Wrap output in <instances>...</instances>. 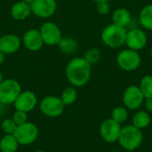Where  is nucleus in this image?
<instances>
[{
	"instance_id": "obj_1",
	"label": "nucleus",
	"mask_w": 152,
	"mask_h": 152,
	"mask_svg": "<svg viewBox=\"0 0 152 152\" xmlns=\"http://www.w3.org/2000/svg\"><path fill=\"white\" fill-rule=\"evenodd\" d=\"M66 77L73 86H84L91 77V64L84 57L73 58L66 67Z\"/></svg>"
},
{
	"instance_id": "obj_2",
	"label": "nucleus",
	"mask_w": 152,
	"mask_h": 152,
	"mask_svg": "<svg viewBox=\"0 0 152 152\" xmlns=\"http://www.w3.org/2000/svg\"><path fill=\"white\" fill-rule=\"evenodd\" d=\"M142 139L143 135L141 132V129L133 125H129L121 128L118 142L123 149L132 151L141 146Z\"/></svg>"
},
{
	"instance_id": "obj_3",
	"label": "nucleus",
	"mask_w": 152,
	"mask_h": 152,
	"mask_svg": "<svg viewBox=\"0 0 152 152\" xmlns=\"http://www.w3.org/2000/svg\"><path fill=\"white\" fill-rule=\"evenodd\" d=\"M126 34L127 30L126 28L112 23L103 28L101 38L105 45L110 48H118L126 44Z\"/></svg>"
},
{
	"instance_id": "obj_4",
	"label": "nucleus",
	"mask_w": 152,
	"mask_h": 152,
	"mask_svg": "<svg viewBox=\"0 0 152 152\" xmlns=\"http://www.w3.org/2000/svg\"><path fill=\"white\" fill-rule=\"evenodd\" d=\"M20 93L21 87L18 81L12 78L3 79L0 84V103L4 105L14 103Z\"/></svg>"
},
{
	"instance_id": "obj_5",
	"label": "nucleus",
	"mask_w": 152,
	"mask_h": 152,
	"mask_svg": "<svg viewBox=\"0 0 152 152\" xmlns=\"http://www.w3.org/2000/svg\"><path fill=\"white\" fill-rule=\"evenodd\" d=\"M142 62L141 55L137 51L129 48L122 50L117 56V63L125 71H134L137 69Z\"/></svg>"
},
{
	"instance_id": "obj_6",
	"label": "nucleus",
	"mask_w": 152,
	"mask_h": 152,
	"mask_svg": "<svg viewBox=\"0 0 152 152\" xmlns=\"http://www.w3.org/2000/svg\"><path fill=\"white\" fill-rule=\"evenodd\" d=\"M13 135L18 141L19 144L28 145L33 143L37 139L38 128L35 124L31 122H26L17 126Z\"/></svg>"
},
{
	"instance_id": "obj_7",
	"label": "nucleus",
	"mask_w": 152,
	"mask_h": 152,
	"mask_svg": "<svg viewBox=\"0 0 152 152\" xmlns=\"http://www.w3.org/2000/svg\"><path fill=\"white\" fill-rule=\"evenodd\" d=\"M39 108L44 115L49 118H57L63 113L65 105L61 98L49 95L41 101Z\"/></svg>"
},
{
	"instance_id": "obj_8",
	"label": "nucleus",
	"mask_w": 152,
	"mask_h": 152,
	"mask_svg": "<svg viewBox=\"0 0 152 152\" xmlns=\"http://www.w3.org/2000/svg\"><path fill=\"white\" fill-rule=\"evenodd\" d=\"M39 32L41 34L44 44L50 46L58 45L62 37V34L59 26L52 21L45 22L41 26Z\"/></svg>"
},
{
	"instance_id": "obj_9",
	"label": "nucleus",
	"mask_w": 152,
	"mask_h": 152,
	"mask_svg": "<svg viewBox=\"0 0 152 152\" xmlns=\"http://www.w3.org/2000/svg\"><path fill=\"white\" fill-rule=\"evenodd\" d=\"M123 102L125 106L129 110L139 109L144 102V96L140 87L137 86H128L125 90L123 95Z\"/></svg>"
},
{
	"instance_id": "obj_10",
	"label": "nucleus",
	"mask_w": 152,
	"mask_h": 152,
	"mask_svg": "<svg viewBox=\"0 0 152 152\" xmlns=\"http://www.w3.org/2000/svg\"><path fill=\"white\" fill-rule=\"evenodd\" d=\"M120 131H121L120 124H118L112 118L104 120L100 126V134L102 138L105 142L110 143L118 141Z\"/></svg>"
},
{
	"instance_id": "obj_11",
	"label": "nucleus",
	"mask_w": 152,
	"mask_h": 152,
	"mask_svg": "<svg viewBox=\"0 0 152 152\" xmlns=\"http://www.w3.org/2000/svg\"><path fill=\"white\" fill-rule=\"evenodd\" d=\"M31 12L39 18L51 17L57 9L56 0H34L30 4Z\"/></svg>"
},
{
	"instance_id": "obj_12",
	"label": "nucleus",
	"mask_w": 152,
	"mask_h": 152,
	"mask_svg": "<svg viewBox=\"0 0 152 152\" xmlns=\"http://www.w3.org/2000/svg\"><path fill=\"white\" fill-rule=\"evenodd\" d=\"M147 41V35L142 29L134 28L127 31L126 45L129 49L138 52L146 46Z\"/></svg>"
},
{
	"instance_id": "obj_13",
	"label": "nucleus",
	"mask_w": 152,
	"mask_h": 152,
	"mask_svg": "<svg viewBox=\"0 0 152 152\" xmlns=\"http://www.w3.org/2000/svg\"><path fill=\"white\" fill-rule=\"evenodd\" d=\"M37 103L36 94L30 91L21 92L14 102V107L17 110H22L25 112H30L35 109Z\"/></svg>"
},
{
	"instance_id": "obj_14",
	"label": "nucleus",
	"mask_w": 152,
	"mask_h": 152,
	"mask_svg": "<svg viewBox=\"0 0 152 152\" xmlns=\"http://www.w3.org/2000/svg\"><path fill=\"white\" fill-rule=\"evenodd\" d=\"M22 42L25 47L31 52L39 51L44 45V41L42 39L40 32L36 28L27 30L23 35Z\"/></svg>"
},
{
	"instance_id": "obj_15",
	"label": "nucleus",
	"mask_w": 152,
	"mask_h": 152,
	"mask_svg": "<svg viewBox=\"0 0 152 152\" xmlns=\"http://www.w3.org/2000/svg\"><path fill=\"white\" fill-rule=\"evenodd\" d=\"M21 45L20 38L14 34H6L0 37V51L4 54L16 53Z\"/></svg>"
},
{
	"instance_id": "obj_16",
	"label": "nucleus",
	"mask_w": 152,
	"mask_h": 152,
	"mask_svg": "<svg viewBox=\"0 0 152 152\" xmlns=\"http://www.w3.org/2000/svg\"><path fill=\"white\" fill-rule=\"evenodd\" d=\"M30 13H32L30 4L22 1L15 3L11 8V15L16 20H23L27 19Z\"/></svg>"
},
{
	"instance_id": "obj_17",
	"label": "nucleus",
	"mask_w": 152,
	"mask_h": 152,
	"mask_svg": "<svg viewBox=\"0 0 152 152\" xmlns=\"http://www.w3.org/2000/svg\"><path fill=\"white\" fill-rule=\"evenodd\" d=\"M113 24L122 28H126L132 21L130 12L126 8H118L112 13Z\"/></svg>"
},
{
	"instance_id": "obj_18",
	"label": "nucleus",
	"mask_w": 152,
	"mask_h": 152,
	"mask_svg": "<svg viewBox=\"0 0 152 152\" xmlns=\"http://www.w3.org/2000/svg\"><path fill=\"white\" fill-rule=\"evenodd\" d=\"M139 21L144 28L152 30V4L142 8L139 13Z\"/></svg>"
},
{
	"instance_id": "obj_19",
	"label": "nucleus",
	"mask_w": 152,
	"mask_h": 152,
	"mask_svg": "<svg viewBox=\"0 0 152 152\" xmlns=\"http://www.w3.org/2000/svg\"><path fill=\"white\" fill-rule=\"evenodd\" d=\"M19 142L13 134H5L0 141L1 152H16Z\"/></svg>"
},
{
	"instance_id": "obj_20",
	"label": "nucleus",
	"mask_w": 152,
	"mask_h": 152,
	"mask_svg": "<svg viewBox=\"0 0 152 152\" xmlns=\"http://www.w3.org/2000/svg\"><path fill=\"white\" fill-rule=\"evenodd\" d=\"M58 46L61 53L65 54H72L77 52L78 48L77 42L72 37H61L58 44Z\"/></svg>"
},
{
	"instance_id": "obj_21",
	"label": "nucleus",
	"mask_w": 152,
	"mask_h": 152,
	"mask_svg": "<svg viewBox=\"0 0 152 152\" xmlns=\"http://www.w3.org/2000/svg\"><path fill=\"white\" fill-rule=\"evenodd\" d=\"M150 124H151V117L144 110L138 111L133 118V126H134L139 129L145 128Z\"/></svg>"
},
{
	"instance_id": "obj_22",
	"label": "nucleus",
	"mask_w": 152,
	"mask_h": 152,
	"mask_svg": "<svg viewBox=\"0 0 152 152\" xmlns=\"http://www.w3.org/2000/svg\"><path fill=\"white\" fill-rule=\"evenodd\" d=\"M77 98V92L73 86L67 87L63 90L61 99L64 105H71L73 104Z\"/></svg>"
},
{
	"instance_id": "obj_23",
	"label": "nucleus",
	"mask_w": 152,
	"mask_h": 152,
	"mask_svg": "<svg viewBox=\"0 0 152 152\" xmlns=\"http://www.w3.org/2000/svg\"><path fill=\"white\" fill-rule=\"evenodd\" d=\"M140 89L144 98H152V76L147 75L143 77L140 83Z\"/></svg>"
},
{
	"instance_id": "obj_24",
	"label": "nucleus",
	"mask_w": 152,
	"mask_h": 152,
	"mask_svg": "<svg viewBox=\"0 0 152 152\" xmlns=\"http://www.w3.org/2000/svg\"><path fill=\"white\" fill-rule=\"evenodd\" d=\"M128 118V111L124 107H117L113 110L111 113V118L118 122V124H122L126 121Z\"/></svg>"
},
{
	"instance_id": "obj_25",
	"label": "nucleus",
	"mask_w": 152,
	"mask_h": 152,
	"mask_svg": "<svg viewBox=\"0 0 152 152\" xmlns=\"http://www.w3.org/2000/svg\"><path fill=\"white\" fill-rule=\"evenodd\" d=\"M101 56H102V53L97 48H90L85 53L84 58L89 64L93 65V64L97 63L100 61Z\"/></svg>"
},
{
	"instance_id": "obj_26",
	"label": "nucleus",
	"mask_w": 152,
	"mask_h": 152,
	"mask_svg": "<svg viewBox=\"0 0 152 152\" xmlns=\"http://www.w3.org/2000/svg\"><path fill=\"white\" fill-rule=\"evenodd\" d=\"M1 127L3 132L5 134H13V133L15 132L16 128H17V125L14 123V121L12 120V118H5L2 124H1Z\"/></svg>"
},
{
	"instance_id": "obj_27",
	"label": "nucleus",
	"mask_w": 152,
	"mask_h": 152,
	"mask_svg": "<svg viewBox=\"0 0 152 152\" xmlns=\"http://www.w3.org/2000/svg\"><path fill=\"white\" fill-rule=\"evenodd\" d=\"M27 119H28L27 112L22 111V110H16V111L14 112V114L12 116V120L17 125V126H20V125H22V124H24L26 122H28Z\"/></svg>"
},
{
	"instance_id": "obj_28",
	"label": "nucleus",
	"mask_w": 152,
	"mask_h": 152,
	"mask_svg": "<svg viewBox=\"0 0 152 152\" xmlns=\"http://www.w3.org/2000/svg\"><path fill=\"white\" fill-rule=\"evenodd\" d=\"M96 4H97L96 10L99 14L107 15L110 13V2H100V3H96Z\"/></svg>"
},
{
	"instance_id": "obj_29",
	"label": "nucleus",
	"mask_w": 152,
	"mask_h": 152,
	"mask_svg": "<svg viewBox=\"0 0 152 152\" xmlns=\"http://www.w3.org/2000/svg\"><path fill=\"white\" fill-rule=\"evenodd\" d=\"M145 108L148 111L152 112V98H146L145 101Z\"/></svg>"
},
{
	"instance_id": "obj_30",
	"label": "nucleus",
	"mask_w": 152,
	"mask_h": 152,
	"mask_svg": "<svg viewBox=\"0 0 152 152\" xmlns=\"http://www.w3.org/2000/svg\"><path fill=\"white\" fill-rule=\"evenodd\" d=\"M4 53H3V52H1L0 51V64H2L4 61Z\"/></svg>"
},
{
	"instance_id": "obj_31",
	"label": "nucleus",
	"mask_w": 152,
	"mask_h": 152,
	"mask_svg": "<svg viewBox=\"0 0 152 152\" xmlns=\"http://www.w3.org/2000/svg\"><path fill=\"white\" fill-rule=\"evenodd\" d=\"M20 1H22V2H24V3H27V4H30L34 0H20Z\"/></svg>"
},
{
	"instance_id": "obj_32",
	"label": "nucleus",
	"mask_w": 152,
	"mask_h": 152,
	"mask_svg": "<svg viewBox=\"0 0 152 152\" xmlns=\"http://www.w3.org/2000/svg\"><path fill=\"white\" fill-rule=\"evenodd\" d=\"M96 3H100V2H110V0H94Z\"/></svg>"
},
{
	"instance_id": "obj_33",
	"label": "nucleus",
	"mask_w": 152,
	"mask_h": 152,
	"mask_svg": "<svg viewBox=\"0 0 152 152\" xmlns=\"http://www.w3.org/2000/svg\"><path fill=\"white\" fill-rule=\"evenodd\" d=\"M2 81H3V76H2V73H1V71H0V84H1Z\"/></svg>"
},
{
	"instance_id": "obj_34",
	"label": "nucleus",
	"mask_w": 152,
	"mask_h": 152,
	"mask_svg": "<svg viewBox=\"0 0 152 152\" xmlns=\"http://www.w3.org/2000/svg\"><path fill=\"white\" fill-rule=\"evenodd\" d=\"M151 60H152V48H151Z\"/></svg>"
},
{
	"instance_id": "obj_35",
	"label": "nucleus",
	"mask_w": 152,
	"mask_h": 152,
	"mask_svg": "<svg viewBox=\"0 0 152 152\" xmlns=\"http://www.w3.org/2000/svg\"><path fill=\"white\" fill-rule=\"evenodd\" d=\"M35 152H45V151H35Z\"/></svg>"
},
{
	"instance_id": "obj_36",
	"label": "nucleus",
	"mask_w": 152,
	"mask_h": 152,
	"mask_svg": "<svg viewBox=\"0 0 152 152\" xmlns=\"http://www.w3.org/2000/svg\"><path fill=\"white\" fill-rule=\"evenodd\" d=\"M113 152H119V151H113Z\"/></svg>"
},
{
	"instance_id": "obj_37",
	"label": "nucleus",
	"mask_w": 152,
	"mask_h": 152,
	"mask_svg": "<svg viewBox=\"0 0 152 152\" xmlns=\"http://www.w3.org/2000/svg\"><path fill=\"white\" fill-rule=\"evenodd\" d=\"M132 1H134V0H132Z\"/></svg>"
}]
</instances>
